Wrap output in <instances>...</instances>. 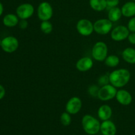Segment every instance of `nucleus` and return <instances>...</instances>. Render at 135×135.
<instances>
[{
  "label": "nucleus",
  "instance_id": "nucleus-12",
  "mask_svg": "<svg viewBox=\"0 0 135 135\" xmlns=\"http://www.w3.org/2000/svg\"><path fill=\"white\" fill-rule=\"evenodd\" d=\"M115 98L121 105L125 106L129 105L133 101V96L131 94L129 91L123 89L117 90Z\"/></svg>",
  "mask_w": 135,
  "mask_h": 135
},
{
  "label": "nucleus",
  "instance_id": "nucleus-31",
  "mask_svg": "<svg viewBox=\"0 0 135 135\" xmlns=\"http://www.w3.org/2000/svg\"><path fill=\"white\" fill-rule=\"evenodd\" d=\"M3 10H4L3 5V4L0 2V17L2 15L3 13Z\"/></svg>",
  "mask_w": 135,
  "mask_h": 135
},
{
  "label": "nucleus",
  "instance_id": "nucleus-9",
  "mask_svg": "<svg viewBox=\"0 0 135 135\" xmlns=\"http://www.w3.org/2000/svg\"><path fill=\"white\" fill-rule=\"evenodd\" d=\"M130 34L127 26L119 25L111 31V38L115 42H121L126 40Z\"/></svg>",
  "mask_w": 135,
  "mask_h": 135
},
{
  "label": "nucleus",
  "instance_id": "nucleus-27",
  "mask_svg": "<svg viewBox=\"0 0 135 135\" xmlns=\"http://www.w3.org/2000/svg\"><path fill=\"white\" fill-rule=\"evenodd\" d=\"M98 82L99 83H100V84H102V86L105 85V84H109V76H107V75L102 76L99 79Z\"/></svg>",
  "mask_w": 135,
  "mask_h": 135
},
{
  "label": "nucleus",
  "instance_id": "nucleus-11",
  "mask_svg": "<svg viewBox=\"0 0 135 135\" xmlns=\"http://www.w3.org/2000/svg\"><path fill=\"white\" fill-rule=\"evenodd\" d=\"M83 106V102L80 98L74 96L71 98L65 105L66 112L71 115H75L79 113Z\"/></svg>",
  "mask_w": 135,
  "mask_h": 135
},
{
  "label": "nucleus",
  "instance_id": "nucleus-30",
  "mask_svg": "<svg viewBox=\"0 0 135 135\" xmlns=\"http://www.w3.org/2000/svg\"><path fill=\"white\" fill-rule=\"evenodd\" d=\"M5 96V89L3 86L0 84V100H2Z\"/></svg>",
  "mask_w": 135,
  "mask_h": 135
},
{
  "label": "nucleus",
  "instance_id": "nucleus-29",
  "mask_svg": "<svg viewBox=\"0 0 135 135\" xmlns=\"http://www.w3.org/2000/svg\"><path fill=\"white\" fill-rule=\"evenodd\" d=\"M127 39L131 44L135 45V32L130 33L129 36H128Z\"/></svg>",
  "mask_w": 135,
  "mask_h": 135
},
{
  "label": "nucleus",
  "instance_id": "nucleus-22",
  "mask_svg": "<svg viewBox=\"0 0 135 135\" xmlns=\"http://www.w3.org/2000/svg\"><path fill=\"white\" fill-rule=\"evenodd\" d=\"M40 30L46 34H49L52 32L53 25L49 21H42L40 24Z\"/></svg>",
  "mask_w": 135,
  "mask_h": 135
},
{
  "label": "nucleus",
  "instance_id": "nucleus-15",
  "mask_svg": "<svg viewBox=\"0 0 135 135\" xmlns=\"http://www.w3.org/2000/svg\"><path fill=\"white\" fill-rule=\"evenodd\" d=\"M112 113L113 112L112 108L106 104L101 105L98 110V116L102 121L109 120L112 117Z\"/></svg>",
  "mask_w": 135,
  "mask_h": 135
},
{
  "label": "nucleus",
  "instance_id": "nucleus-8",
  "mask_svg": "<svg viewBox=\"0 0 135 135\" xmlns=\"http://www.w3.org/2000/svg\"><path fill=\"white\" fill-rule=\"evenodd\" d=\"M76 28L78 32L83 36H88L94 31V24L86 18L79 20L76 23Z\"/></svg>",
  "mask_w": 135,
  "mask_h": 135
},
{
  "label": "nucleus",
  "instance_id": "nucleus-33",
  "mask_svg": "<svg viewBox=\"0 0 135 135\" xmlns=\"http://www.w3.org/2000/svg\"><path fill=\"white\" fill-rule=\"evenodd\" d=\"M131 1H134V2H135V0H131Z\"/></svg>",
  "mask_w": 135,
  "mask_h": 135
},
{
  "label": "nucleus",
  "instance_id": "nucleus-17",
  "mask_svg": "<svg viewBox=\"0 0 135 135\" xmlns=\"http://www.w3.org/2000/svg\"><path fill=\"white\" fill-rule=\"evenodd\" d=\"M19 22V18L17 15L13 13H9L4 16L3 18V23L6 27L13 28L18 25Z\"/></svg>",
  "mask_w": 135,
  "mask_h": 135
},
{
  "label": "nucleus",
  "instance_id": "nucleus-24",
  "mask_svg": "<svg viewBox=\"0 0 135 135\" xmlns=\"http://www.w3.org/2000/svg\"><path fill=\"white\" fill-rule=\"evenodd\" d=\"M127 28L131 32H135V17H131L127 24Z\"/></svg>",
  "mask_w": 135,
  "mask_h": 135
},
{
  "label": "nucleus",
  "instance_id": "nucleus-20",
  "mask_svg": "<svg viewBox=\"0 0 135 135\" xmlns=\"http://www.w3.org/2000/svg\"><path fill=\"white\" fill-rule=\"evenodd\" d=\"M90 5L96 11H103L107 8L106 0H90Z\"/></svg>",
  "mask_w": 135,
  "mask_h": 135
},
{
  "label": "nucleus",
  "instance_id": "nucleus-7",
  "mask_svg": "<svg viewBox=\"0 0 135 135\" xmlns=\"http://www.w3.org/2000/svg\"><path fill=\"white\" fill-rule=\"evenodd\" d=\"M19 42L18 39L13 36H8L1 40V47L3 51L8 54H12L18 49Z\"/></svg>",
  "mask_w": 135,
  "mask_h": 135
},
{
  "label": "nucleus",
  "instance_id": "nucleus-18",
  "mask_svg": "<svg viewBox=\"0 0 135 135\" xmlns=\"http://www.w3.org/2000/svg\"><path fill=\"white\" fill-rule=\"evenodd\" d=\"M122 57L125 61L129 64H135V49L127 47L123 51Z\"/></svg>",
  "mask_w": 135,
  "mask_h": 135
},
{
  "label": "nucleus",
  "instance_id": "nucleus-32",
  "mask_svg": "<svg viewBox=\"0 0 135 135\" xmlns=\"http://www.w3.org/2000/svg\"><path fill=\"white\" fill-rule=\"evenodd\" d=\"M1 40L0 39V47H1Z\"/></svg>",
  "mask_w": 135,
  "mask_h": 135
},
{
  "label": "nucleus",
  "instance_id": "nucleus-2",
  "mask_svg": "<svg viewBox=\"0 0 135 135\" xmlns=\"http://www.w3.org/2000/svg\"><path fill=\"white\" fill-rule=\"evenodd\" d=\"M82 126L86 133L90 135H95L100 131V121L91 115L86 114L82 119Z\"/></svg>",
  "mask_w": 135,
  "mask_h": 135
},
{
  "label": "nucleus",
  "instance_id": "nucleus-21",
  "mask_svg": "<svg viewBox=\"0 0 135 135\" xmlns=\"http://www.w3.org/2000/svg\"><path fill=\"white\" fill-rule=\"evenodd\" d=\"M105 64L109 67H115L119 64L120 59L117 55H108L105 59L104 60Z\"/></svg>",
  "mask_w": 135,
  "mask_h": 135
},
{
  "label": "nucleus",
  "instance_id": "nucleus-26",
  "mask_svg": "<svg viewBox=\"0 0 135 135\" xmlns=\"http://www.w3.org/2000/svg\"><path fill=\"white\" fill-rule=\"evenodd\" d=\"M100 88L96 85L91 86L88 89V92L90 93V94L92 95L93 96H98V91Z\"/></svg>",
  "mask_w": 135,
  "mask_h": 135
},
{
  "label": "nucleus",
  "instance_id": "nucleus-23",
  "mask_svg": "<svg viewBox=\"0 0 135 135\" xmlns=\"http://www.w3.org/2000/svg\"><path fill=\"white\" fill-rule=\"evenodd\" d=\"M71 121H72V119H71V114L68 112H65L61 115L60 121L63 126L67 127L70 125V124L71 123Z\"/></svg>",
  "mask_w": 135,
  "mask_h": 135
},
{
  "label": "nucleus",
  "instance_id": "nucleus-5",
  "mask_svg": "<svg viewBox=\"0 0 135 135\" xmlns=\"http://www.w3.org/2000/svg\"><path fill=\"white\" fill-rule=\"evenodd\" d=\"M113 22L108 18H100L94 23V30L97 34L105 35L112 30Z\"/></svg>",
  "mask_w": 135,
  "mask_h": 135
},
{
  "label": "nucleus",
  "instance_id": "nucleus-3",
  "mask_svg": "<svg viewBox=\"0 0 135 135\" xmlns=\"http://www.w3.org/2000/svg\"><path fill=\"white\" fill-rule=\"evenodd\" d=\"M108 47L104 42H98L92 49V57L98 61H104L108 57Z\"/></svg>",
  "mask_w": 135,
  "mask_h": 135
},
{
  "label": "nucleus",
  "instance_id": "nucleus-16",
  "mask_svg": "<svg viewBox=\"0 0 135 135\" xmlns=\"http://www.w3.org/2000/svg\"><path fill=\"white\" fill-rule=\"evenodd\" d=\"M123 16L125 17H135V2L131 1L125 3L121 7Z\"/></svg>",
  "mask_w": 135,
  "mask_h": 135
},
{
  "label": "nucleus",
  "instance_id": "nucleus-25",
  "mask_svg": "<svg viewBox=\"0 0 135 135\" xmlns=\"http://www.w3.org/2000/svg\"><path fill=\"white\" fill-rule=\"evenodd\" d=\"M107 8L111 9V8L115 7L119 3V0H106Z\"/></svg>",
  "mask_w": 135,
  "mask_h": 135
},
{
  "label": "nucleus",
  "instance_id": "nucleus-19",
  "mask_svg": "<svg viewBox=\"0 0 135 135\" xmlns=\"http://www.w3.org/2000/svg\"><path fill=\"white\" fill-rule=\"evenodd\" d=\"M122 16L123 15L122 12H121V9L118 7L111 8V9H109L108 18L112 22L118 21L121 18Z\"/></svg>",
  "mask_w": 135,
  "mask_h": 135
},
{
  "label": "nucleus",
  "instance_id": "nucleus-4",
  "mask_svg": "<svg viewBox=\"0 0 135 135\" xmlns=\"http://www.w3.org/2000/svg\"><path fill=\"white\" fill-rule=\"evenodd\" d=\"M117 92V90L116 87L111 84H107L102 86L99 89L97 97L102 101L107 102L115 98Z\"/></svg>",
  "mask_w": 135,
  "mask_h": 135
},
{
  "label": "nucleus",
  "instance_id": "nucleus-14",
  "mask_svg": "<svg viewBox=\"0 0 135 135\" xmlns=\"http://www.w3.org/2000/svg\"><path fill=\"white\" fill-rule=\"evenodd\" d=\"M100 132L102 135H115L117 133L115 124L109 119L104 121L100 125Z\"/></svg>",
  "mask_w": 135,
  "mask_h": 135
},
{
  "label": "nucleus",
  "instance_id": "nucleus-13",
  "mask_svg": "<svg viewBox=\"0 0 135 135\" xmlns=\"http://www.w3.org/2000/svg\"><path fill=\"white\" fill-rule=\"evenodd\" d=\"M94 62L92 58L89 57H84L77 61L76 63V68L80 72H86L93 67Z\"/></svg>",
  "mask_w": 135,
  "mask_h": 135
},
{
  "label": "nucleus",
  "instance_id": "nucleus-34",
  "mask_svg": "<svg viewBox=\"0 0 135 135\" xmlns=\"http://www.w3.org/2000/svg\"><path fill=\"white\" fill-rule=\"evenodd\" d=\"M134 135H135V134H134Z\"/></svg>",
  "mask_w": 135,
  "mask_h": 135
},
{
  "label": "nucleus",
  "instance_id": "nucleus-6",
  "mask_svg": "<svg viewBox=\"0 0 135 135\" xmlns=\"http://www.w3.org/2000/svg\"><path fill=\"white\" fill-rule=\"evenodd\" d=\"M53 14L54 10L50 3L43 1L39 4L37 9V15L40 20L42 21H49L53 17Z\"/></svg>",
  "mask_w": 135,
  "mask_h": 135
},
{
  "label": "nucleus",
  "instance_id": "nucleus-10",
  "mask_svg": "<svg viewBox=\"0 0 135 135\" xmlns=\"http://www.w3.org/2000/svg\"><path fill=\"white\" fill-rule=\"evenodd\" d=\"M34 13V7L28 3L21 4L16 9V15L20 19H26L30 18Z\"/></svg>",
  "mask_w": 135,
  "mask_h": 135
},
{
  "label": "nucleus",
  "instance_id": "nucleus-28",
  "mask_svg": "<svg viewBox=\"0 0 135 135\" xmlns=\"http://www.w3.org/2000/svg\"><path fill=\"white\" fill-rule=\"evenodd\" d=\"M18 25L20 28L24 30V29H26L28 27V22L26 19H21L19 21V22H18Z\"/></svg>",
  "mask_w": 135,
  "mask_h": 135
},
{
  "label": "nucleus",
  "instance_id": "nucleus-1",
  "mask_svg": "<svg viewBox=\"0 0 135 135\" xmlns=\"http://www.w3.org/2000/svg\"><path fill=\"white\" fill-rule=\"evenodd\" d=\"M131 76L130 71L126 69L114 70L109 75V83L116 88H122L129 83Z\"/></svg>",
  "mask_w": 135,
  "mask_h": 135
}]
</instances>
